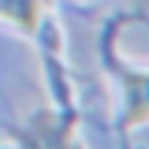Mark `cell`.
I'll list each match as a JSON object with an SVG mask.
<instances>
[{"instance_id": "7a4b0ae2", "label": "cell", "mask_w": 149, "mask_h": 149, "mask_svg": "<svg viewBox=\"0 0 149 149\" xmlns=\"http://www.w3.org/2000/svg\"><path fill=\"white\" fill-rule=\"evenodd\" d=\"M116 73L125 88V116H122V128L131 131L149 122V73L131 70L122 61H116Z\"/></svg>"}, {"instance_id": "6da1fadb", "label": "cell", "mask_w": 149, "mask_h": 149, "mask_svg": "<svg viewBox=\"0 0 149 149\" xmlns=\"http://www.w3.org/2000/svg\"><path fill=\"white\" fill-rule=\"evenodd\" d=\"M73 116L40 110L31 125L22 131V149H79L73 140Z\"/></svg>"}, {"instance_id": "3957f363", "label": "cell", "mask_w": 149, "mask_h": 149, "mask_svg": "<svg viewBox=\"0 0 149 149\" xmlns=\"http://www.w3.org/2000/svg\"><path fill=\"white\" fill-rule=\"evenodd\" d=\"M40 15H43V0H0V18L18 24L28 33L40 28Z\"/></svg>"}]
</instances>
